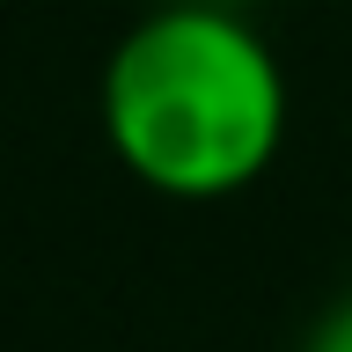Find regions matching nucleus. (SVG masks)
<instances>
[{
	"mask_svg": "<svg viewBox=\"0 0 352 352\" xmlns=\"http://www.w3.org/2000/svg\"><path fill=\"white\" fill-rule=\"evenodd\" d=\"M301 352H352V294L330 308L316 330H308V345H301Z\"/></svg>",
	"mask_w": 352,
	"mask_h": 352,
	"instance_id": "obj_2",
	"label": "nucleus"
},
{
	"mask_svg": "<svg viewBox=\"0 0 352 352\" xmlns=\"http://www.w3.org/2000/svg\"><path fill=\"white\" fill-rule=\"evenodd\" d=\"M110 154L162 198H228L272 169L286 140V74L228 8H162L110 52Z\"/></svg>",
	"mask_w": 352,
	"mask_h": 352,
	"instance_id": "obj_1",
	"label": "nucleus"
}]
</instances>
